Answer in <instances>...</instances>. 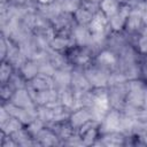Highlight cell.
Segmentation results:
<instances>
[{"instance_id":"15","label":"cell","mask_w":147,"mask_h":147,"mask_svg":"<svg viewBox=\"0 0 147 147\" xmlns=\"http://www.w3.org/2000/svg\"><path fill=\"white\" fill-rule=\"evenodd\" d=\"M92 1H96V2H100L101 0H92Z\"/></svg>"},{"instance_id":"2","label":"cell","mask_w":147,"mask_h":147,"mask_svg":"<svg viewBox=\"0 0 147 147\" xmlns=\"http://www.w3.org/2000/svg\"><path fill=\"white\" fill-rule=\"evenodd\" d=\"M131 9L130 7L127 6H124V7H121L119 10L109 18V25L110 28L114 30V31H119L122 30L125 24H126V20L129 17V14H130Z\"/></svg>"},{"instance_id":"9","label":"cell","mask_w":147,"mask_h":147,"mask_svg":"<svg viewBox=\"0 0 147 147\" xmlns=\"http://www.w3.org/2000/svg\"><path fill=\"white\" fill-rule=\"evenodd\" d=\"M21 121L18 118L14 117H9L6 122L2 123V131L7 134H13L14 132L21 130Z\"/></svg>"},{"instance_id":"8","label":"cell","mask_w":147,"mask_h":147,"mask_svg":"<svg viewBox=\"0 0 147 147\" xmlns=\"http://www.w3.org/2000/svg\"><path fill=\"white\" fill-rule=\"evenodd\" d=\"M21 69H22L23 76L25 78H28V79H32V78H34L39 74V67H38V64L36 62H32V61L24 62L22 64Z\"/></svg>"},{"instance_id":"11","label":"cell","mask_w":147,"mask_h":147,"mask_svg":"<svg viewBox=\"0 0 147 147\" xmlns=\"http://www.w3.org/2000/svg\"><path fill=\"white\" fill-rule=\"evenodd\" d=\"M60 7L63 13L71 14V13H75L80 7V2L78 0H61Z\"/></svg>"},{"instance_id":"10","label":"cell","mask_w":147,"mask_h":147,"mask_svg":"<svg viewBox=\"0 0 147 147\" xmlns=\"http://www.w3.org/2000/svg\"><path fill=\"white\" fill-rule=\"evenodd\" d=\"M99 64H101L102 67H111L116 63V57L114 55V53H111L110 51H102L98 57H96Z\"/></svg>"},{"instance_id":"4","label":"cell","mask_w":147,"mask_h":147,"mask_svg":"<svg viewBox=\"0 0 147 147\" xmlns=\"http://www.w3.org/2000/svg\"><path fill=\"white\" fill-rule=\"evenodd\" d=\"M142 17H141V11L140 9L137 7L134 9H131L130 14H129V17L126 20V29L129 31H137L140 29L141 24H142Z\"/></svg>"},{"instance_id":"7","label":"cell","mask_w":147,"mask_h":147,"mask_svg":"<svg viewBox=\"0 0 147 147\" xmlns=\"http://www.w3.org/2000/svg\"><path fill=\"white\" fill-rule=\"evenodd\" d=\"M75 14V17H76V21L80 24V25H85V24H90L91 21L93 20L94 17V13H92L91 10L86 9L85 7H83L80 5V7L74 13Z\"/></svg>"},{"instance_id":"13","label":"cell","mask_w":147,"mask_h":147,"mask_svg":"<svg viewBox=\"0 0 147 147\" xmlns=\"http://www.w3.org/2000/svg\"><path fill=\"white\" fill-rule=\"evenodd\" d=\"M10 72H11V64L2 63V65H1V80L3 83L10 77Z\"/></svg>"},{"instance_id":"5","label":"cell","mask_w":147,"mask_h":147,"mask_svg":"<svg viewBox=\"0 0 147 147\" xmlns=\"http://www.w3.org/2000/svg\"><path fill=\"white\" fill-rule=\"evenodd\" d=\"M11 103H14L15 106H17L20 108H31L32 107V99H31L30 94L28 93V91L20 88L14 93Z\"/></svg>"},{"instance_id":"6","label":"cell","mask_w":147,"mask_h":147,"mask_svg":"<svg viewBox=\"0 0 147 147\" xmlns=\"http://www.w3.org/2000/svg\"><path fill=\"white\" fill-rule=\"evenodd\" d=\"M99 5H100V10L108 18L114 16L121 8V2L118 0H101Z\"/></svg>"},{"instance_id":"14","label":"cell","mask_w":147,"mask_h":147,"mask_svg":"<svg viewBox=\"0 0 147 147\" xmlns=\"http://www.w3.org/2000/svg\"><path fill=\"white\" fill-rule=\"evenodd\" d=\"M38 2H40L41 5H49V3L54 2V0H38Z\"/></svg>"},{"instance_id":"1","label":"cell","mask_w":147,"mask_h":147,"mask_svg":"<svg viewBox=\"0 0 147 147\" xmlns=\"http://www.w3.org/2000/svg\"><path fill=\"white\" fill-rule=\"evenodd\" d=\"M121 118L122 116L119 115V113L117 110H113V111H108L106 114V116L103 117V119L101 121V127L102 131L106 133L109 132H119V127H121Z\"/></svg>"},{"instance_id":"12","label":"cell","mask_w":147,"mask_h":147,"mask_svg":"<svg viewBox=\"0 0 147 147\" xmlns=\"http://www.w3.org/2000/svg\"><path fill=\"white\" fill-rule=\"evenodd\" d=\"M70 45V39L68 37H56V38H53L51 40V46L52 48L56 49V51H61V49H64L65 47H68Z\"/></svg>"},{"instance_id":"3","label":"cell","mask_w":147,"mask_h":147,"mask_svg":"<svg viewBox=\"0 0 147 147\" xmlns=\"http://www.w3.org/2000/svg\"><path fill=\"white\" fill-rule=\"evenodd\" d=\"M91 110L87 107L84 108H79L77 109L75 113H72L70 115V123L72 127H82L85 123H87L88 121H91Z\"/></svg>"}]
</instances>
